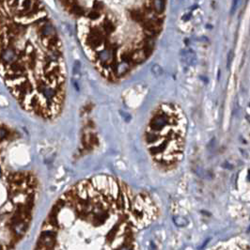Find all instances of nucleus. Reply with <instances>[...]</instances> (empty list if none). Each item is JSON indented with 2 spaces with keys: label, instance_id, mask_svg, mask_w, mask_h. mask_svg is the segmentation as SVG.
Listing matches in <instances>:
<instances>
[{
  "label": "nucleus",
  "instance_id": "8",
  "mask_svg": "<svg viewBox=\"0 0 250 250\" xmlns=\"http://www.w3.org/2000/svg\"><path fill=\"white\" fill-rule=\"evenodd\" d=\"M232 56H233V53H232V51H230V52L229 53V56H227V68H229V67H230V61L232 60Z\"/></svg>",
  "mask_w": 250,
  "mask_h": 250
},
{
  "label": "nucleus",
  "instance_id": "7",
  "mask_svg": "<svg viewBox=\"0 0 250 250\" xmlns=\"http://www.w3.org/2000/svg\"><path fill=\"white\" fill-rule=\"evenodd\" d=\"M153 70H156V71H154V73H155L156 75L162 74V70H161V68H160L158 65H154V66L153 67Z\"/></svg>",
  "mask_w": 250,
  "mask_h": 250
},
{
  "label": "nucleus",
  "instance_id": "4",
  "mask_svg": "<svg viewBox=\"0 0 250 250\" xmlns=\"http://www.w3.org/2000/svg\"><path fill=\"white\" fill-rule=\"evenodd\" d=\"M21 136L0 122V250H12L32 220L39 191L35 174L19 163Z\"/></svg>",
  "mask_w": 250,
  "mask_h": 250
},
{
  "label": "nucleus",
  "instance_id": "5",
  "mask_svg": "<svg viewBox=\"0 0 250 250\" xmlns=\"http://www.w3.org/2000/svg\"><path fill=\"white\" fill-rule=\"evenodd\" d=\"M187 133V119L174 104L156 108L144 133L147 149L155 164L165 170L176 167L182 159Z\"/></svg>",
  "mask_w": 250,
  "mask_h": 250
},
{
  "label": "nucleus",
  "instance_id": "6",
  "mask_svg": "<svg viewBox=\"0 0 250 250\" xmlns=\"http://www.w3.org/2000/svg\"><path fill=\"white\" fill-rule=\"evenodd\" d=\"M210 250H248V242L244 238L237 237L218 244Z\"/></svg>",
  "mask_w": 250,
  "mask_h": 250
},
{
  "label": "nucleus",
  "instance_id": "1",
  "mask_svg": "<svg viewBox=\"0 0 250 250\" xmlns=\"http://www.w3.org/2000/svg\"><path fill=\"white\" fill-rule=\"evenodd\" d=\"M157 213L149 195L114 177L98 175L59 196L34 250H139L136 235Z\"/></svg>",
  "mask_w": 250,
  "mask_h": 250
},
{
  "label": "nucleus",
  "instance_id": "3",
  "mask_svg": "<svg viewBox=\"0 0 250 250\" xmlns=\"http://www.w3.org/2000/svg\"><path fill=\"white\" fill-rule=\"evenodd\" d=\"M78 38L100 73L117 81L148 59L163 28L165 1H70Z\"/></svg>",
  "mask_w": 250,
  "mask_h": 250
},
{
  "label": "nucleus",
  "instance_id": "2",
  "mask_svg": "<svg viewBox=\"0 0 250 250\" xmlns=\"http://www.w3.org/2000/svg\"><path fill=\"white\" fill-rule=\"evenodd\" d=\"M0 76L26 112L43 119L61 113L63 49L42 2L0 1Z\"/></svg>",
  "mask_w": 250,
  "mask_h": 250
}]
</instances>
